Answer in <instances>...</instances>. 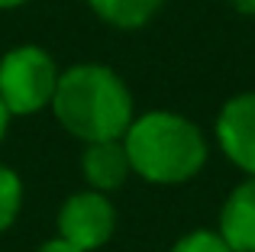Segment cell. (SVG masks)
Instances as JSON below:
<instances>
[{"label": "cell", "mask_w": 255, "mask_h": 252, "mask_svg": "<svg viewBox=\"0 0 255 252\" xmlns=\"http://www.w3.org/2000/svg\"><path fill=\"white\" fill-rule=\"evenodd\" d=\"M49 110L68 136L87 145L104 139H123L136 117V101L129 84L110 65L81 62L58 75Z\"/></svg>", "instance_id": "1"}, {"label": "cell", "mask_w": 255, "mask_h": 252, "mask_svg": "<svg viewBox=\"0 0 255 252\" xmlns=\"http://www.w3.org/2000/svg\"><path fill=\"white\" fill-rule=\"evenodd\" d=\"M123 149L132 175L158 188L194 181L210 158V142L204 129L191 117L174 110L136 114L129 129L123 132Z\"/></svg>", "instance_id": "2"}, {"label": "cell", "mask_w": 255, "mask_h": 252, "mask_svg": "<svg viewBox=\"0 0 255 252\" xmlns=\"http://www.w3.org/2000/svg\"><path fill=\"white\" fill-rule=\"evenodd\" d=\"M55 55L36 42L13 45L0 58V101L10 110V117H32L45 110L55 97L58 84Z\"/></svg>", "instance_id": "3"}, {"label": "cell", "mask_w": 255, "mask_h": 252, "mask_svg": "<svg viewBox=\"0 0 255 252\" xmlns=\"http://www.w3.org/2000/svg\"><path fill=\"white\" fill-rule=\"evenodd\" d=\"M55 230L58 240H65L68 246L81 252H97L117 233V207H113L110 194H100L91 188L75 191L58 207Z\"/></svg>", "instance_id": "4"}, {"label": "cell", "mask_w": 255, "mask_h": 252, "mask_svg": "<svg viewBox=\"0 0 255 252\" xmlns=\"http://www.w3.org/2000/svg\"><path fill=\"white\" fill-rule=\"evenodd\" d=\"M217 145L243 175H255V91L233 94L213 123Z\"/></svg>", "instance_id": "5"}, {"label": "cell", "mask_w": 255, "mask_h": 252, "mask_svg": "<svg viewBox=\"0 0 255 252\" xmlns=\"http://www.w3.org/2000/svg\"><path fill=\"white\" fill-rule=\"evenodd\" d=\"M217 230L236 252H255V175H246L226 194Z\"/></svg>", "instance_id": "6"}, {"label": "cell", "mask_w": 255, "mask_h": 252, "mask_svg": "<svg viewBox=\"0 0 255 252\" xmlns=\"http://www.w3.org/2000/svg\"><path fill=\"white\" fill-rule=\"evenodd\" d=\"M81 175L91 191L110 194L123 188L126 178L132 175L129 158H126L123 139H104V142H87L81 152Z\"/></svg>", "instance_id": "7"}, {"label": "cell", "mask_w": 255, "mask_h": 252, "mask_svg": "<svg viewBox=\"0 0 255 252\" xmlns=\"http://www.w3.org/2000/svg\"><path fill=\"white\" fill-rule=\"evenodd\" d=\"M91 13L100 23L113 26V29H142L158 16V10L165 6V0H87Z\"/></svg>", "instance_id": "8"}, {"label": "cell", "mask_w": 255, "mask_h": 252, "mask_svg": "<svg viewBox=\"0 0 255 252\" xmlns=\"http://www.w3.org/2000/svg\"><path fill=\"white\" fill-rule=\"evenodd\" d=\"M19 210H23V178L0 162V233L16 223Z\"/></svg>", "instance_id": "9"}, {"label": "cell", "mask_w": 255, "mask_h": 252, "mask_svg": "<svg viewBox=\"0 0 255 252\" xmlns=\"http://www.w3.org/2000/svg\"><path fill=\"white\" fill-rule=\"evenodd\" d=\"M168 252H236V249L220 236V230L197 227L191 233H184L181 240H174V246Z\"/></svg>", "instance_id": "10"}, {"label": "cell", "mask_w": 255, "mask_h": 252, "mask_svg": "<svg viewBox=\"0 0 255 252\" xmlns=\"http://www.w3.org/2000/svg\"><path fill=\"white\" fill-rule=\"evenodd\" d=\"M36 252H81V249H75V246H68L65 240H58V236H52V240H45L42 246H39Z\"/></svg>", "instance_id": "11"}, {"label": "cell", "mask_w": 255, "mask_h": 252, "mask_svg": "<svg viewBox=\"0 0 255 252\" xmlns=\"http://www.w3.org/2000/svg\"><path fill=\"white\" fill-rule=\"evenodd\" d=\"M10 120H13V117H10V110H6V107H3V101H0V142L6 139V129H10Z\"/></svg>", "instance_id": "12"}, {"label": "cell", "mask_w": 255, "mask_h": 252, "mask_svg": "<svg viewBox=\"0 0 255 252\" xmlns=\"http://www.w3.org/2000/svg\"><path fill=\"white\" fill-rule=\"evenodd\" d=\"M233 6H236L239 13H246V16H255V0H230Z\"/></svg>", "instance_id": "13"}, {"label": "cell", "mask_w": 255, "mask_h": 252, "mask_svg": "<svg viewBox=\"0 0 255 252\" xmlns=\"http://www.w3.org/2000/svg\"><path fill=\"white\" fill-rule=\"evenodd\" d=\"M23 3H29V0H0V10H16Z\"/></svg>", "instance_id": "14"}]
</instances>
